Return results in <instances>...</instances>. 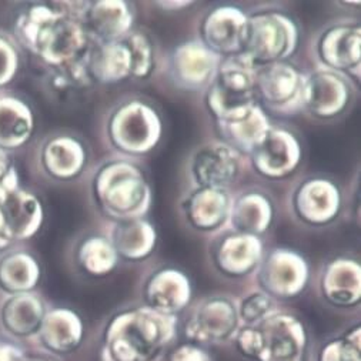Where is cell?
<instances>
[{
    "label": "cell",
    "instance_id": "cell-1",
    "mask_svg": "<svg viewBox=\"0 0 361 361\" xmlns=\"http://www.w3.org/2000/svg\"><path fill=\"white\" fill-rule=\"evenodd\" d=\"M85 2H51L25 6L15 18L12 36L50 71L83 59L92 42L82 25Z\"/></svg>",
    "mask_w": 361,
    "mask_h": 361
},
{
    "label": "cell",
    "instance_id": "cell-2",
    "mask_svg": "<svg viewBox=\"0 0 361 361\" xmlns=\"http://www.w3.org/2000/svg\"><path fill=\"white\" fill-rule=\"evenodd\" d=\"M92 197L97 210L113 223L143 219L153 203L149 178L130 159L103 161L92 177Z\"/></svg>",
    "mask_w": 361,
    "mask_h": 361
},
{
    "label": "cell",
    "instance_id": "cell-3",
    "mask_svg": "<svg viewBox=\"0 0 361 361\" xmlns=\"http://www.w3.org/2000/svg\"><path fill=\"white\" fill-rule=\"evenodd\" d=\"M163 118L154 104L129 97L111 107L104 133L109 145L123 156L139 157L156 150L163 139Z\"/></svg>",
    "mask_w": 361,
    "mask_h": 361
},
{
    "label": "cell",
    "instance_id": "cell-4",
    "mask_svg": "<svg viewBox=\"0 0 361 361\" xmlns=\"http://www.w3.org/2000/svg\"><path fill=\"white\" fill-rule=\"evenodd\" d=\"M302 39L295 19L283 11H259L247 15L242 54L255 68L290 62Z\"/></svg>",
    "mask_w": 361,
    "mask_h": 361
},
{
    "label": "cell",
    "instance_id": "cell-5",
    "mask_svg": "<svg viewBox=\"0 0 361 361\" xmlns=\"http://www.w3.org/2000/svg\"><path fill=\"white\" fill-rule=\"evenodd\" d=\"M204 104L214 122H228L246 116L257 103L256 68L243 56L223 59L204 92Z\"/></svg>",
    "mask_w": 361,
    "mask_h": 361
},
{
    "label": "cell",
    "instance_id": "cell-6",
    "mask_svg": "<svg viewBox=\"0 0 361 361\" xmlns=\"http://www.w3.org/2000/svg\"><path fill=\"white\" fill-rule=\"evenodd\" d=\"M171 331V316L153 309H140L114 319L107 343L117 361H145L169 338Z\"/></svg>",
    "mask_w": 361,
    "mask_h": 361
},
{
    "label": "cell",
    "instance_id": "cell-7",
    "mask_svg": "<svg viewBox=\"0 0 361 361\" xmlns=\"http://www.w3.org/2000/svg\"><path fill=\"white\" fill-rule=\"evenodd\" d=\"M240 344L263 361H300L305 347V331L302 324L291 316H269L257 330L243 331Z\"/></svg>",
    "mask_w": 361,
    "mask_h": 361
},
{
    "label": "cell",
    "instance_id": "cell-8",
    "mask_svg": "<svg viewBox=\"0 0 361 361\" xmlns=\"http://www.w3.org/2000/svg\"><path fill=\"white\" fill-rule=\"evenodd\" d=\"M319 65L344 75L350 80L360 79L361 25L357 20H338L326 26L314 42Z\"/></svg>",
    "mask_w": 361,
    "mask_h": 361
},
{
    "label": "cell",
    "instance_id": "cell-9",
    "mask_svg": "<svg viewBox=\"0 0 361 361\" xmlns=\"http://www.w3.org/2000/svg\"><path fill=\"white\" fill-rule=\"evenodd\" d=\"M87 164L89 147L75 133H51L39 143L36 150L37 170L53 182H73L85 173Z\"/></svg>",
    "mask_w": 361,
    "mask_h": 361
},
{
    "label": "cell",
    "instance_id": "cell-10",
    "mask_svg": "<svg viewBox=\"0 0 361 361\" xmlns=\"http://www.w3.org/2000/svg\"><path fill=\"white\" fill-rule=\"evenodd\" d=\"M221 57L207 49L199 39L186 40L173 47L167 59V78L182 92L199 93L213 82Z\"/></svg>",
    "mask_w": 361,
    "mask_h": 361
},
{
    "label": "cell",
    "instance_id": "cell-11",
    "mask_svg": "<svg viewBox=\"0 0 361 361\" xmlns=\"http://www.w3.org/2000/svg\"><path fill=\"white\" fill-rule=\"evenodd\" d=\"M305 73L291 62L256 68L257 103L266 111L294 114L302 110Z\"/></svg>",
    "mask_w": 361,
    "mask_h": 361
},
{
    "label": "cell",
    "instance_id": "cell-12",
    "mask_svg": "<svg viewBox=\"0 0 361 361\" xmlns=\"http://www.w3.org/2000/svg\"><path fill=\"white\" fill-rule=\"evenodd\" d=\"M341 209V189L331 178L324 176H313L303 180L290 195L293 216L307 226H327L340 216Z\"/></svg>",
    "mask_w": 361,
    "mask_h": 361
},
{
    "label": "cell",
    "instance_id": "cell-13",
    "mask_svg": "<svg viewBox=\"0 0 361 361\" xmlns=\"http://www.w3.org/2000/svg\"><path fill=\"white\" fill-rule=\"evenodd\" d=\"M242 154L223 140L199 146L189 159V177L195 188L228 190L242 173Z\"/></svg>",
    "mask_w": 361,
    "mask_h": 361
},
{
    "label": "cell",
    "instance_id": "cell-14",
    "mask_svg": "<svg viewBox=\"0 0 361 361\" xmlns=\"http://www.w3.org/2000/svg\"><path fill=\"white\" fill-rule=\"evenodd\" d=\"M257 280L269 297L291 298L302 293L310 277L306 257L291 249L276 247L264 253Z\"/></svg>",
    "mask_w": 361,
    "mask_h": 361
},
{
    "label": "cell",
    "instance_id": "cell-15",
    "mask_svg": "<svg viewBox=\"0 0 361 361\" xmlns=\"http://www.w3.org/2000/svg\"><path fill=\"white\" fill-rule=\"evenodd\" d=\"M351 80L341 73L319 68L305 76L302 110L322 120L340 117L351 104Z\"/></svg>",
    "mask_w": 361,
    "mask_h": 361
},
{
    "label": "cell",
    "instance_id": "cell-16",
    "mask_svg": "<svg viewBox=\"0 0 361 361\" xmlns=\"http://www.w3.org/2000/svg\"><path fill=\"white\" fill-rule=\"evenodd\" d=\"M249 157L259 176L269 180H283L302 164L303 146L291 130L271 128Z\"/></svg>",
    "mask_w": 361,
    "mask_h": 361
},
{
    "label": "cell",
    "instance_id": "cell-17",
    "mask_svg": "<svg viewBox=\"0 0 361 361\" xmlns=\"http://www.w3.org/2000/svg\"><path fill=\"white\" fill-rule=\"evenodd\" d=\"M264 253L262 237L226 230L213 242L210 260L220 274L240 279L257 270Z\"/></svg>",
    "mask_w": 361,
    "mask_h": 361
},
{
    "label": "cell",
    "instance_id": "cell-18",
    "mask_svg": "<svg viewBox=\"0 0 361 361\" xmlns=\"http://www.w3.org/2000/svg\"><path fill=\"white\" fill-rule=\"evenodd\" d=\"M247 13L233 5L209 9L199 23V40L221 59L242 54Z\"/></svg>",
    "mask_w": 361,
    "mask_h": 361
},
{
    "label": "cell",
    "instance_id": "cell-19",
    "mask_svg": "<svg viewBox=\"0 0 361 361\" xmlns=\"http://www.w3.org/2000/svg\"><path fill=\"white\" fill-rule=\"evenodd\" d=\"M47 310L37 291L0 297V334L16 343L33 340Z\"/></svg>",
    "mask_w": 361,
    "mask_h": 361
},
{
    "label": "cell",
    "instance_id": "cell-20",
    "mask_svg": "<svg viewBox=\"0 0 361 361\" xmlns=\"http://www.w3.org/2000/svg\"><path fill=\"white\" fill-rule=\"evenodd\" d=\"M135 8L123 0L86 2L82 25L92 43H110L126 37L135 25Z\"/></svg>",
    "mask_w": 361,
    "mask_h": 361
},
{
    "label": "cell",
    "instance_id": "cell-21",
    "mask_svg": "<svg viewBox=\"0 0 361 361\" xmlns=\"http://www.w3.org/2000/svg\"><path fill=\"white\" fill-rule=\"evenodd\" d=\"M231 199L228 190L195 188L182 202V214L192 230L216 233L228 224Z\"/></svg>",
    "mask_w": 361,
    "mask_h": 361
},
{
    "label": "cell",
    "instance_id": "cell-22",
    "mask_svg": "<svg viewBox=\"0 0 361 361\" xmlns=\"http://www.w3.org/2000/svg\"><path fill=\"white\" fill-rule=\"evenodd\" d=\"M36 116L30 103L18 93L0 92V149L9 153L27 146L35 135Z\"/></svg>",
    "mask_w": 361,
    "mask_h": 361
},
{
    "label": "cell",
    "instance_id": "cell-23",
    "mask_svg": "<svg viewBox=\"0 0 361 361\" xmlns=\"http://www.w3.org/2000/svg\"><path fill=\"white\" fill-rule=\"evenodd\" d=\"M145 297L150 309L171 316L183 310L190 302L192 284L182 270L164 266L149 276L145 284Z\"/></svg>",
    "mask_w": 361,
    "mask_h": 361
},
{
    "label": "cell",
    "instance_id": "cell-24",
    "mask_svg": "<svg viewBox=\"0 0 361 361\" xmlns=\"http://www.w3.org/2000/svg\"><path fill=\"white\" fill-rule=\"evenodd\" d=\"M2 213L15 245L33 238L44 224V206L37 195L23 188L0 202Z\"/></svg>",
    "mask_w": 361,
    "mask_h": 361
},
{
    "label": "cell",
    "instance_id": "cell-25",
    "mask_svg": "<svg viewBox=\"0 0 361 361\" xmlns=\"http://www.w3.org/2000/svg\"><path fill=\"white\" fill-rule=\"evenodd\" d=\"M86 66L94 85L111 86L132 79V59L126 43H92L86 56Z\"/></svg>",
    "mask_w": 361,
    "mask_h": 361
},
{
    "label": "cell",
    "instance_id": "cell-26",
    "mask_svg": "<svg viewBox=\"0 0 361 361\" xmlns=\"http://www.w3.org/2000/svg\"><path fill=\"white\" fill-rule=\"evenodd\" d=\"M274 217V203L262 190L250 189L231 199L228 224L234 231L262 237L271 228Z\"/></svg>",
    "mask_w": 361,
    "mask_h": 361
},
{
    "label": "cell",
    "instance_id": "cell-27",
    "mask_svg": "<svg viewBox=\"0 0 361 361\" xmlns=\"http://www.w3.org/2000/svg\"><path fill=\"white\" fill-rule=\"evenodd\" d=\"M42 280L37 257L22 246L0 252V297L36 291Z\"/></svg>",
    "mask_w": 361,
    "mask_h": 361
},
{
    "label": "cell",
    "instance_id": "cell-28",
    "mask_svg": "<svg viewBox=\"0 0 361 361\" xmlns=\"http://www.w3.org/2000/svg\"><path fill=\"white\" fill-rule=\"evenodd\" d=\"M107 237L118 259L126 262H143L157 247V230L146 217L114 223Z\"/></svg>",
    "mask_w": 361,
    "mask_h": 361
},
{
    "label": "cell",
    "instance_id": "cell-29",
    "mask_svg": "<svg viewBox=\"0 0 361 361\" xmlns=\"http://www.w3.org/2000/svg\"><path fill=\"white\" fill-rule=\"evenodd\" d=\"M83 336L80 317L71 309H49L42 326L35 336V341L46 351L65 354L73 351Z\"/></svg>",
    "mask_w": 361,
    "mask_h": 361
},
{
    "label": "cell",
    "instance_id": "cell-30",
    "mask_svg": "<svg viewBox=\"0 0 361 361\" xmlns=\"http://www.w3.org/2000/svg\"><path fill=\"white\" fill-rule=\"evenodd\" d=\"M322 290L329 302L336 306H353L361 295L360 263L348 256L333 259L324 266Z\"/></svg>",
    "mask_w": 361,
    "mask_h": 361
},
{
    "label": "cell",
    "instance_id": "cell-31",
    "mask_svg": "<svg viewBox=\"0 0 361 361\" xmlns=\"http://www.w3.org/2000/svg\"><path fill=\"white\" fill-rule=\"evenodd\" d=\"M216 125L220 140L230 145L242 156H249L273 128L267 111L259 104L243 117Z\"/></svg>",
    "mask_w": 361,
    "mask_h": 361
},
{
    "label": "cell",
    "instance_id": "cell-32",
    "mask_svg": "<svg viewBox=\"0 0 361 361\" xmlns=\"http://www.w3.org/2000/svg\"><path fill=\"white\" fill-rule=\"evenodd\" d=\"M235 322L237 313L233 303L227 298L216 297L207 300L197 309L188 329L197 338H221L235 327Z\"/></svg>",
    "mask_w": 361,
    "mask_h": 361
},
{
    "label": "cell",
    "instance_id": "cell-33",
    "mask_svg": "<svg viewBox=\"0 0 361 361\" xmlns=\"http://www.w3.org/2000/svg\"><path fill=\"white\" fill-rule=\"evenodd\" d=\"M73 260L85 274L103 277L117 267L120 259L107 235L87 234L75 245Z\"/></svg>",
    "mask_w": 361,
    "mask_h": 361
},
{
    "label": "cell",
    "instance_id": "cell-34",
    "mask_svg": "<svg viewBox=\"0 0 361 361\" xmlns=\"http://www.w3.org/2000/svg\"><path fill=\"white\" fill-rule=\"evenodd\" d=\"M123 42L130 51L132 79L146 80L152 78L157 62L156 44L152 36L143 30L133 29L126 37H123Z\"/></svg>",
    "mask_w": 361,
    "mask_h": 361
},
{
    "label": "cell",
    "instance_id": "cell-35",
    "mask_svg": "<svg viewBox=\"0 0 361 361\" xmlns=\"http://www.w3.org/2000/svg\"><path fill=\"white\" fill-rule=\"evenodd\" d=\"M22 68V49L8 32L0 30V92L6 90Z\"/></svg>",
    "mask_w": 361,
    "mask_h": 361
},
{
    "label": "cell",
    "instance_id": "cell-36",
    "mask_svg": "<svg viewBox=\"0 0 361 361\" xmlns=\"http://www.w3.org/2000/svg\"><path fill=\"white\" fill-rule=\"evenodd\" d=\"M271 307V297H269L266 293H253L243 300L242 307H240V316L243 317L245 322L252 324L262 323L270 316Z\"/></svg>",
    "mask_w": 361,
    "mask_h": 361
},
{
    "label": "cell",
    "instance_id": "cell-37",
    "mask_svg": "<svg viewBox=\"0 0 361 361\" xmlns=\"http://www.w3.org/2000/svg\"><path fill=\"white\" fill-rule=\"evenodd\" d=\"M20 186V176L12 153L0 149V200Z\"/></svg>",
    "mask_w": 361,
    "mask_h": 361
},
{
    "label": "cell",
    "instance_id": "cell-38",
    "mask_svg": "<svg viewBox=\"0 0 361 361\" xmlns=\"http://www.w3.org/2000/svg\"><path fill=\"white\" fill-rule=\"evenodd\" d=\"M25 348L6 337H0V361H26Z\"/></svg>",
    "mask_w": 361,
    "mask_h": 361
},
{
    "label": "cell",
    "instance_id": "cell-39",
    "mask_svg": "<svg viewBox=\"0 0 361 361\" xmlns=\"http://www.w3.org/2000/svg\"><path fill=\"white\" fill-rule=\"evenodd\" d=\"M324 361H360L357 347L351 348L347 343H336L324 354Z\"/></svg>",
    "mask_w": 361,
    "mask_h": 361
},
{
    "label": "cell",
    "instance_id": "cell-40",
    "mask_svg": "<svg viewBox=\"0 0 361 361\" xmlns=\"http://www.w3.org/2000/svg\"><path fill=\"white\" fill-rule=\"evenodd\" d=\"M157 5L160 8H163L164 11H171V9H185L188 6L192 5V2H157Z\"/></svg>",
    "mask_w": 361,
    "mask_h": 361
},
{
    "label": "cell",
    "instance_id": "cell-41",
    "mask_svg": "<svg viewBox=\"0 0 361 361\" xmlns=\"http://www.w3.org/2000/svg\"><path fill=\"white\" fill-rule=\"evenodd\" d=\"M26 361H44V360H39V358H29L27 357V360Z\"/></svg>",
    "mask_w": 361,
    "mask_h": 361
}]
</instances>
